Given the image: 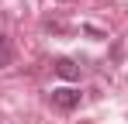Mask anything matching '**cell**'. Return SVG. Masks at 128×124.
Wrapping results in <instances>:
<instances>
[{
	"label": "cell",
	"mask_w": 128,
	"mask_h": 124,
	"mask_svg": "<svg viewBox=\"0 0 128 124\" xmlns=\"http://www.w3.org/2000/svg\"><path fill=\"white\" fill-rule=\"evenodd\" d=\"M52 107H59V110H76V107H80V90H73V86L52 90Z\"/></svg>",
	"instance_id": "6da1fadb"
},
{
	"label": "cell",
	"mask_w": 128,
	"mask_h": 124,
	"mask_svg": "<svg viewBox=\"0 0 128 124\" xmlns=\"http://www.w3.org/2000/svg\"><path fill=\"white\" fill-rule=\"evenodd\" d=\"M56 72H59L62 79H80V65L73 59H56Z\"/></svg>",
	"instance_id": "7a4b0ae2"
},
{
	"label": "cell",
	"mask_w": 128,
	"mask_h": 124,
	"mask_svg": "<svg viewBox=\"0 0 128 124\" xmlns=\"http://www.w3.org/2000/svg\"><path fill=\"white\" fill-rule=\"evenodd\" d=\"M10 55H14V52H10L7 38H4V31H0V65H7V62H10Z\"/></svg>",
	"instance_id": "3957f363"
}]
</instances>
